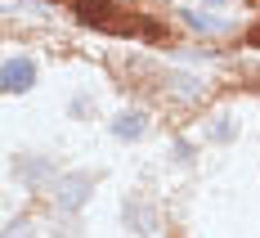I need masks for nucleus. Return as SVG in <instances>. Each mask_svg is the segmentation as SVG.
Instances as JSON below:
<instances>
[{"label":"nucleus","instance_id":"6e6552de","mask_svg":"<svg viewBox=\"0 0 260 238\" xmlns=\"http://www.w3.org/2000/svg\"><path fill=\"white\" fill-rule=\"evenodd\" d=\"M234 117H220V122H215V126H211V139H215V144H224V139H234Z\"/></svg>","mask_w":260,"mask_h":238},{"label":"nucleus","instance_id":"1a4fd4ad","mask_svg":"<svg viewBox=\"0 0 260 238\" xmlns=\"http://www.w3.org/2000/svg\"><path fill=\"white\" fill-rule=\"evenodd\" d=\"M5 238H36V234H31L27 220H9V225H5Z\"/></svg>","mask_w":260,"mask_h":238},{"label":"nucleus","instance_id":"9d476101","mask_svg":"<svg viewBox=\"0 0 260 238\" xmlns=\"http://www.w3.org/2000/svg\"><path fill=\"white\" fill-rule=\"evenodd\" d=\"M211 5H220V0H211Z\"/></svg>","mask_w":260,"mask_h":238},{"label":"nucleus","instance_id":"20e7f679","mask_svg":"<svg viewBox=\"0 0 260 238\" xmlns=\"http://www.w3.org/2000/svg\"><path fill=\"white\" fill-rule=\"evenodd\" d=\"M112 0H77V14H81V23H94V27H104L112 23Z\"/></svg>","mask_w":260,"mask_h":238},{"label":"nucleus","instance_id":"f257e3e1","mask_svg":"<svg viewBox=\"0 0 260 238\" xmlns=\"http://www.w3.org/2000/svg\"><path fill=\"white\" fill-rule=\"evenodd\" d=\"M85 198H90V175H63V180H58V189H54V202H58L63 212L85 207Z\"/></svg>","mask_w":260,"mask_h":238},{"label":"nucleus","instance_id":"f03ea898","mask_svg":"<svg viewBox=\"0 0 260 238\" xmlns=\"http://www.w3.org/2000/svg\"><path fill=\"white\" fill-rule=\"evenodd\" d=\"M0 81H5L9 95H23V90H31V81H36V63L31 58H5Z\"/></svg>","mask_w":260,"mask_h":238},{"label":"nucleus","instance_id":"7ed1b4c3","mask_svg":"<svg viewBox=\"0 0 260 238\" xmlns=\"http://www.w3.org/2000/svg\"><path fill=\"white\" fill-rule=\"evenodd\" d=\"M121 216H126V229H135V234H153L157 229V207L148 198H126Z\"/></svg>","mask_w":260,"mask_h":238},{"label":"nucleus","instance_id":"423d86ee","mask_svg":"<svg viewBox=\"0 0 260 238\" xmlns=\"http://www.w3.org/2000/svg\"><path fill=\"white\" fill-rule=\"evenodd\" d=\"M18 171H23L27 180H36V185L54 175V166H50V162H41V158H23V162H18Z\"/></svg>","mask_w":260,"mask_h":238},{"label":"nucleus","instance_id":"0eeeda50","mask_svg":"<svg viewBox=\"0 0 260 238\" xmlns=\"http://www.w3.org/2000/svg\"><path fill=\"white\" fill-rule=\"evenodd\" d=\"M184 18H188V23L198 27V32H220V18H211V14H198V9H184Z\"/></svg>","mask_w":260,"mask_h":238},{"label":"nucleus","instance_id":"39448f33","mask_svg":"<svg viewBox=\"0 0 260 238\" xmlns=\"http://www.w3.org/2000/svg\"><path fill=\"white\" fill-rule=\"evenodd\" d=\"M144 131H148V122H144L139 112H117V117H112V135H117V139H139Z\"/></svg>","mask_w":260,"mask_h":238}]
</instances>
